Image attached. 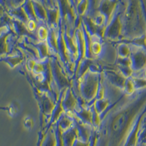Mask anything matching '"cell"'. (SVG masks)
I'll list each match as a JSON object with an SVG mask.
<instances>
[{
  "label": "cell",
  "instance_id": "cell-1",
  "mask_svg": "<svg viewBox=\"0 0 146 146\" xmlns=\"http://www.w3.org/2000/svg\"><path fill=\"white\" fill-rule=\"evenodd\" d=\"M73 146H90V144L88 142H81V141H76L74 142Z\"/></svg>",
  "mask_w": 146,
  "mask_h": 146
},
{
  "label": "cell",
  "instance_id": "cell-2",
  "mask_svg": "<svg viewBox=\"0 0 146 146\" xmlns=\"http://www.w3.org/2000/svg\"><path fill=\"white\" fill-rule=\"evenodd\" d=\"M46 30H45L44 29H40V30H39V37L41 38H46Z\"/></svg>",
  "mask_w": 146,
  "mask_h": 146
},
{
  "label": "cell",
  "instance_id": "cell-3",
  "mask_svg": "<svg viewBox=\"0 0 146 146\" xmlns=\"http://www.w3.org/2000/svg\"><path fill=\"white\" fill-rule=\"evenodd\" d=\"M96 144H97V138L96 136H93L92 140L90 142V146H96Z\"/></svg>",
  "mask_w": 146,
  "mask_h": 146
},
{
  "label": "cell",
  "instance_id": "cell-4",
  "mask_svg": "<svg viewBox=\"0 0 146 146\" xmlns=\"http://www.w3.org/2000/svg\"><path fill=\"white\" fill-rule=\"evenodd\" d=\"M34 28H35V24H34V23L32 21V22H30V29H34Z\"/></svg>",
  "mask_w": 146,
  "mask_h": 146
}]
</instances>
